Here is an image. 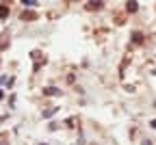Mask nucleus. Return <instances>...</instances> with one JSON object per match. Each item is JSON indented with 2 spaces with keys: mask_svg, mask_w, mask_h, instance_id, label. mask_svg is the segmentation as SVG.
Here are the masks:
<instances>
[{
  "mask_svg": "<svg viewBox=\"0 0 156 145\" xmlns=\"http://www.w3.org/2000/svg\"><path fill=\"white\" fill-rule=\"evenodd\" d=\"M31 57H33V61H35V67H39L41 63H46V57H41V52H39V50L31 52Z\"/></svg>",
  "mask_w": 156,
  "mask_h": 145,
  "instance_id": "nucleus-1",
  "label": "nucleus"
},
{
  "mask_svg": "<svg viewBox=\"0 0 156 145\" xmlns=\"http://www.w3.org/2000/svg\"><path fill=\"white\" fill-rule=\"evenodd\" d=\"M43 93L46 95H61L63 91H61V89H57V87H48V89H43Z\"/></svg>",
  "mask_w": 156,
  "mask_h": 145,
  "instance_id": "nucleus-2",
  "label": "nucleus"
},
{
  "mask_svg": "<svg viewBox=\"0 0 156 145\" xmlns=\"http://www.w3.org/2000/svg\"><path fill=\"white\" fill-rule=\"evenodd\" d=\"M57 111H59V108H57V106H50V108H48V111H43V117H52V115H54V113H57Z\"/></svg>",
  "mask_w": 156,
  "mask_h": 145,
  "instance_id": "nucleus-3",
  "label": "nucleus"
},
{
  "mask_svg": "<svg viewBox=\"0 0 156 145\" xmlns=\"http://www.w3.org/2000/svg\"><path fill=\"white\" fill-rule=\"evenodd\" d=\"M22 4L24 7H37L39 2H37V0H22Z\"/></svg>",
  "mask_w": 156,
  "mask_h": 145,
  "instance_id": "nucleus-4",
  "label": "nucleus"
},
{
  "mask_svg": "<svg viewBox=\"0 0 156 145\" xmlns=\"http://www.w3.org/2000/svg\"><path fill=\"white\" fill-rule=\"evenodd\" d=\"M126 9H128L130 13H134L137 9H139V4H137V2H128V7H126Z\"/></svg>",
  "mask_w": 156,
  "mask_h": 145,
  "instance_id": "nucleus-5",
  "label": "nucleus"
},
{
  "mask_svg": "<svg viewBox=\"0 0 156 145\" xmlns=\"http://www.w3.org/2000/svg\"><path fill=\"white\" fill-rule=\"evenodd\" d=\"M141 39H143L141 33H132V41H134V43H141Z\"/></svg>",
  "mask_w": 156,
  "mask_h": 145,
  "instance_id": "nucleus-6",
  "label": "nucleus"
},
{
  "mask_svg": "<svg viewBox=\"0 0 156 145\" xmlns=\"http://www.w3.org/2000/svg\"><path fill=\"white\" fill-rule=\"evenodd\" d=\"M9 15V11H7V7L2 4V7H0V17H7Z\"/></svg>",
  "mask_w": 156,
  "mask_h": 145,
  "instance_id": "nucleus-7",
  "label": "nucleus"
},
{
  "mask_svg": "<svg viewBox=\"0 0 156 145\" xmlns=\"http://www.w3.org/2000/svg\"><path fill=\"white\" fill-rule=\"evenodd\" d=\"M22 20H35V15H33V13H24Z\"/></svg>",
  "mask_w": 156,
  "mask_h": 145,
  "instance_id": "nucleus-8",
  "label": "nucleus"
},
{
  "mask_svg": "<svg viewBox=\"0 0 156 145\" xmlns=\"http://www.w3.org/2000/svg\"><path fill=\"white\" fill-rule=\"evenodd\" d=\"M100 7H102V2H91L89 4V9H100Z\"/></svg>",
  "mask_w": 156,
  "mask_h": 145,
  "instance_id": "nucleus-9",
  "label": "nucleus"
},
{
  "mask_svg": "<svg viewBox=\"0 0 156 145\" xmlns=\"http://www.w3.org/2000/svg\"><path fill=\"white\" fill-rule=\"evenodd\" d=\"M150 126H152L154 130H156V119H152V121H150Z\"/></svg>",
  "mask_w": 156,
  "mask_h": 145,
  "instance_id": "nucleus-10",
  "label": "nucleus"
},
{
  "mask_svg": "<svg viewBox=\"0 0 156 145\" xmlns=\"http://www.w3.org/2000/svg\"><path fill=\"white\" fill-rule=\"evenodd\" d=\"M0 145H9V143H7V141H4V139H2V141H0Z\"/></svg>",
  "mask_w": 156,
  "mask_h": 145,
  "instance_id": "nucleus-11",
  "label": "nucleus"
},
{
  "mask_svg": "<svg viewBox=\"0 0 156 145\" xmlns=\"http://www.w3.org/2000/svg\"><path fill=\"white\" fill-rule=\"evenodd\" d=\"M143 145H152V143H150V141H143Z\"/></svg>",
  "mask_w": 156,
  "mask_h": 145,
  "instance_id": "nucleus-12",
  "label": "nucleus"
},
{
  "mask_svg": "<svg viewBox=\"0 0 156 145\" xmlns=\"http://www.w3.org/2000/svg\"><path fill=\"white\" fill-rule=\"evenodd\" d=\"M0 100H2V91H0Z\"/></svg>",
  "mask_w": 156,
  "mask_h": 145,
  "instance_id": "nucleus-13",
  "label": "nucleus"
},
{
  "mask_svg": "<svg viewBox=\"0 0 156 145\" xmlns=\"http://www.w3.org/2000/svg\"><path fill=\"white\" fill-rule=\"evenodd\" d=\"M39 145H46V143H39Z\"/></svg>",
  "mask_w": 156,
  "mask_h": 145,
  "instance_id": "nucleus-14",
  "label": "nucleus"
}]
</instances>
